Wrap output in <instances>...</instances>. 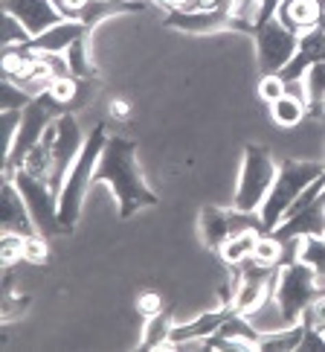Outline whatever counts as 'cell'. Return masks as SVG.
Instances as JSON below:
<instances>
[{"mask_svg":"<svg viewBox=\"0 0 325 352\" xmlns=\"http://www.w3.org/2000/svg\"><path fill=\"white\" fill-rule=\"evenodd\" d=\"M93 184H108L117 195L119 219L128 221L136 210L157 207L160 198L152 186L145 184L140 163H136V143L131 137H108V143L99 157V166L93 172Z\"/></svg>","mask_w":325,"mask_h":352,"instance_id":"6da1fadb","label":"cell"},{"mask_svg":"<svg viewBox=\"0 0 325 352\" xmlns=\"http://www.w3.org/2000/svg\"><path fill=\"white\" fill-rule=\"evenodd\" d=\"M105 143H108V122H96L91 129V134H87L82 155L70 166L64 186H61V192H58V219H61V224H64V230H73L79 224L84 195L93 184V172L99 166V157H102Z\"/></svg>","mask_w":325,"mask_h":352,"instance_id":"7a4b0ae2","label":"cell"},{"mask_svg":"<svg viewBox=\"0 0 325 352\" xmlns=\"http://www.w3.org/2000/svg\"><path fill=\"white\" fill-rule=\"evenodd\" d=\"M322 172H325V163H317V160H285L282 163L279 172H276V181H273L270 192L265 198V204L258 207V216L265 221L267 233L279 228L285 212L291 210V204L320 178Z\"/></svg>","mask_w":325,"mask_h":352,"instance_id":"3957f363","label":"cell"},{"mask_svg":"<svg viewBox=\"0 0 325 352\" xmlns=\"http://www.w3.org/2000/svg\"><path fill=\"white\" fill-rule=\"evenodd\" d=\"M317 271L305 265L302 259L285 262L276 268V280H273V300H276L282 326H293L302 320V314L314 306V300L320 297L317 285Z\"/></svg>","mask_w":325,"mask_h":352,"instance_id":"277c9868","label":"cell"},{"mask_svg":"<svg viewBox=\"0 0 325 352\" xmlns=\"http://www.w3.org/2000/svg\"><path fill=\"white\" fill-rule=\"evenodd\" d=\"M64 114H70V105H64L61 99H56L53 94H49V87L32 96V102L23 108V120H21V131H18V137H15V146H12V152L3 157L6 175H12L15 169L23 166L27 155L41 143L44 131H47L58 117H64Z\"/></svg>","mask_w":325,"mask_h":352,"instance_id":"5b68a950","label":"cell"},{"mask_svg":"<svg viewBox=\"0 0 325 352\" xmlns=\"http://www.w3.org/2000/svg\"><path fill=\"white\" fill-rule=\"evenodd\" d=\"M279 166L273 163L270 152L265 146L247 143L244 146V163H241V178L239 190H235V210L244 212H258V207L265 204V198L270 192L273 181H276Z\"/></svg>","mask_w":325,"mask_h":352,"instance_id":"8992f818","label":"cell"},{"mask_svg":"<svg viewBox=\"0 0 325 352\" xmlns=\"http://www.w3.org/2000/svg\"><path fill=\"white\" fill-rule=\"evenodd\" d=\"M6 178L18 186V192L23 195V201H27V210H29V216L35 221V228H38V233L44 239L67 233L64 224H61V219H58V195H56L53 186H49L47 178H38V175H32L23 166L15 169L12 175H6Z\"/></svg>","mask_w":325,"mask_h":352,"instance_id":"52a82bcc","label":"cell"},{"mask_svg":"<svg viewBox=\"0 0 325 352\" xmlns=\"http://www.w3.org/2000/svg\"><path fill=\"white\" fill-rule=\"evenodd\" d=\"M166 27L192 32V35H209V32H244L253 35V23H244L232 15V6H215V9H171L166 12Z\"/></svg>","mask_w":325,"mask_h":352,"instance_id":"ba28073f","label":"cell"},{"mask_svg":"<svg viewBox=\"0 0 325 352\" xmlns=\"http://www.w3.org/2000/svg\"><path fill=\"white\" fill-rule=\"evenodd\" d=\"M253 41L258 50V70L261 76H267V73H279L293 58L299 47V35L287 30L279 18H270L267 23H256Z\"/></svg>","mask_w":325,"mask_h":352,"instance_id":"9c48e42d","label":"cell"},{"mask_svg":"<svg viewBox=\"0 0 325 352\" xmlns=\"http://www.w3.org/2000/svg\"><path fill=\"white\" fill-rule=\"evenodd\" d=\"M267 233L265 221L258 212H244V210H221V207H204L201 210V239L209 250H221V245L235 233Z\"/></svg>","mask_w":325,"mask_h":352,"instance_id":"30bf717a","label":"cell"},{"mask_svg":"<svg viewBox=\"0 0 325 352\" xmlns=\"http://www.w3.org/2000/svg\"><path fill=\"white\" fill-rule=\"evenodd\" d=\"M56 129H58V134H56V146H53V175H49V186H53L56 195H58L61 186H64V178H67L70 166L82 155L87 137H82L79 120L73 117V111L56 120Z\"/></svg>","mask_w":325,"mask_h":352,"instance_id":"8fae6325","label":"cell"},{"mask_svg":"<svg viewBox=\"0 0 325 352\" xmlns=\"http://www.w3.org/2000/svg\"><path fill=\"white\" fill-rule=\"evenodd\" d=\"M3 12L12 18H18L32 38L47 32L49 27H56V23L67 21L53 0H3Z\"/></svg>","mask_w":325,"mask_h":352,"instance_id":"7c38bea8","label":"cell"},{"mask_svg":"<svg viewBox=\"0 0 325 352\" xmlns=\"http://www.w3.org/2000/svg\"><path fill=\"white\" fill-rule=\"evenodd\" d=\"M317 61H325V23H320V27L308 30L305 35H299V47L293 58L287 61V65L279 70V76L285 85L291 82H302L308 67H314Z\"/></svg>","mask_w":325,"mask_h":352,"instance_id":"4fadbf2b","label":"cell"},{"mask_svg":"<svg viewBox=\"0 0 325 352\" xmlns=\"http://www.w3.org/2000/svg\"><path fill=\"white\" fill-rule=\"evenodd\" d=\"M279 242H293V239H305V236H325V190L320 198H314L305 210L287 216L276 230H270Z\"/></svg>","mask_w":325,"mask_h":352,"instance_id":"5bb4252c","label":"cell"},{"mask_svg":"<svg viewBox=\"0 0 325 352\" xmlns=\"http://www.w3.org/2000/svg\"><path fill=\"white\" fill-rule=\"evenodd\" d=\"M84 35H91V30H87L82 21H61L56 27H49L47 32L29 38L23 47L32 50V53H67V47L84 38Z\"/></svg>","mask_w":325,"mask_h":352,"instance_id":"9a60e30c","label":"cell"},{"mask_svg":"<svg viewBox=\"0 0 325 352\" xmlns=\"http://www.w3.org/2000/svg\"><path fill=\"white\" fill-rule=\"evenodd\" d=\"M276 18L291 32L305 35L308 30H314L322 23L325 6H322V0H282L276 9Z\"/></svg>","mask_w":325,"mask_h":352,"instance_id":"2e32d148","label":"cell"},{"mask_svg":"<svg viewBox=\"0 0 325 352\" xmlns=\"http://www.w3.org/2000/svg\"><path fill=\"white\" fill-rule=\"evenodd\" d=\"M3 233H18V236H38V228L27 210V201L18 192V186L9 178L3 181Z\"/></svg>","mask_w":325,"mask_h":352,"instance_id":"e0dca14e","label":"cell"},{"mask_svg":"<svg viewBox=\"0 0 325 352\" xmlns=\"http://www.w3.org/2000/svg\"><path fill=\"white\" fill-rule=\"evenodd\" d=\"M125 12H145V3H140V0H87L79 21L87 30H96L102 21L114 15H125Z\"/></svg>","mask_w":325,"mask_h":352,"instance_id":"ac0fdd59","label":"cell"},{"mask_svg":"<svg viewBox=\"0 0 325 352\" xmlns=\"http://www.w3.org/2000/svg\"><path fill=\"white\" fill-rule=\"evenodd\" d=\"M305 329H308V320H299L293 326H285L282 332L258 335V346L256 349H261V352H296Z\"/></svg>","mask_w":325,"mask_h":352,"instance_id":"d6986e66","label":"cell"},{"mask_svg":"<svg viewBox=\"0 0 325 352\" xmlns=\"http://www.w3.org/2000/svg\"><path fill=\"white\" fill-rule=\"evenodd\" d=\"M305 108L311 117L325 114V61H317L314 67H308L305 73Z\"/></svg>","mask_w":325,"mask_h":352,"instance_id":"ffe728a7","label":"cell"},{"mask_svg":"<svg viewBox=\"0 0 325 352\" xmlns=\"http://www.w3.org/2000/svg\"><path fill=\"white\" fill-rule=\"evenodd\" d=\"M258 236H261V233H256V230H247V233H235V236H230L227 242L221 245V250H218L221 259L227 262L230 268H239L241 262L253 259V250H256Z\"/></svg>","mask_w":325,"mask_h":352,"instance_id":"44dd1931","label":"cell"},{"mask_svg":"<svg viewBox=\"0 0 325 352\" xmlns=\"http://www.w3.org/2000/svg\"><path fill=\"white\" fill-rule=\"evenodd\" d=\"M270 114L282 125V129H293V125L302 122V117L308 114V108H305V102L299 96L285 94L282 99H276V102L270 105Z\"/></svg>","mask_w":325,"mask_h":352,"instance_id":"7402d4cb","label":"cell"},{"mask_svg":"<svg viewBox=\"0 0 325 352\" xmlns=\"http://www.w3.org/2000/svg\"><path fill=\"white\" fill-rule=\"evenodd\" d=\"M296 259H302L305 265L317 271V276H325V236H305L299 239Z\"/></svg>","mask_w":325,"mask_h":352,"instance_id":"603a6c76","label":"cell"},{"mask_svg":"<svg viewBox=\"0 0 325 352\" xmlns=\"http://www.w3.org/2000/svg\"><path fill=\"white\" fill-rule=\"evenodd\" d=\"M169 335H171V320L166 311L148 318L145 323V338H143V349H162L169 346Z\"/></svg>","mask_w":325,"mask_h":352,"instance_id":"cb8c5ba5","label":"cell"},{"mask_svg":"<svg viewBox=\"0 0 325 352\" xmlns=\"http://www.w3.org/2000/svg\"><path fill=\"white\" fill-rule=\"evenodd\" d=\"M67 67H70V76H76V79H93V65H91V58H87V35L84 38H79L76 44H70L67 47Z\"/></svg>","mask_w":325,"mask_h":352,"instance_id":"d4e9b609","label":"cell"},{"mask_svg":"<svg viewBox=\"0 0 325 352\" xmlns=\"http://www.w3.org/2000/svg\"><path fill=\"white\" fill-rule=\"evenodd\" d=\"M282 250L285 245L279 242L273 233H261L258 242H256V250H253V259L258 265H267V268H279L282 265Z\"/></svg>","mask_w":325,"mask_h":352,"instance_id":"484cf974","label":"cell"},{"mask_svg":"<svg viewBox=\"0 0 325 352\" xmlns=\"http://www.w3.org/2000/svg\"><path fill=\"white\" fill-rule=\"evenodd\" d=\"M29 102H32V94L27 87H21L12 79H3V87H0V111H23Z\"/></svg>","mask_w":325,"mask_h":352,"instance_id":"4316f807","label":"cell"},{"mask_svg":"<svg viewBox=\"0 0 325 352\" xmlns=\"http://www.w3.org/2000/svg\"><path fill=\"white\" fill-rule=\"evenodd\" d=\"M287 94V85L282 82L279 73H267V76H261L258 79V96L265 99V102H276V99H282Z\"/></svg>","mask_w":325,"mask_h":352,"instance_id":"83f0119b","label":"cell"},{"mask_svg":"<svg viewBox=\"0 0 325 352\" xmlns=\"http://www.w3.org/2000/svg\"><path fill=\"white\" fill-rule=\"evenodd\" d=\"M32 38V35L27 32V27L18 21V18H12L3 12V47H18V44H27Z\"/></svg>","mask_w":325,"mask_h":352,"instance_id":"f1b7e54d","label":"cell"},{"mask_svg":"<svg viewBox=\"0 0 325 352\" xmlns=\"http://www.w3.org/2000/svg\"><path fill=\"white\" fill-rule=\"evenodd\" d=\"M23 254H27V236L3 233V265H15L18 259H23Z\"/></svg>","mask_w":325,"mask_h":352,"instance_id":"f546056e","label":"cell"},{"mask_svg":"<svg viewBox=\"0 0 325 352\" xmlns=\"http://www.w3.org/2000/svg\"><path fill=\"white\" fill-rule=\"evenodd\" d=\"M21 120H23V111H3V157L12 152V146H15V137L21 131Z\"/></svg>","mask_w":325,"mask_h":352,"instance_id":"4dcf8cb0","label":"cell"},{"mask_svg":"<svg viewBox=\"0 0 325 352\" xmlns=\"http://www.w3.org/2000/svg\"><path fill=\"white\" fill-rule=\"evenodd\" d=\"M23 259H29V262H44L47 259V239L41 233L27 239V254H23Z\"/></svg>","mask_w":325,"mask_h":352,"instance_id":"1f68e13d","label":"cell"},{"mask_svg":"<svg viewBox=\"0 0 325 352\" xmlns=\"http://www.w3.org/2000/svg\"><path fill=\"white\" fill-rule=\"evenodd\" d=\"M140 311L145 314V318H154V314H160V311H162L160 294H143V297H140Z\"/></svg>","mask_w":325,"mask_h":352,"instance_id":"d6a6232c","label":"cell"},{"mask_svg":"<svg viewBox=\"0 0 325 352\" xmlns=\"http://www.w3.org/2000/svg\"><path fill=\"white\" fill-rule=\"evenodd\" d=\"M311 320H314V326H320V329H325V294H320L314 300V306H311Z\"/></svg>","mask_w":325,"mask_h":352,"instance_id":"836d02e7","label":"cell"},{"mask_svg":"<svg viewBox=\"0 0 325 352\" xmlns=\"http://www.w3.org/2000/svg\"><path fill=\"white\" fill-rule=\"evenodd\" d=\"M152 3H157V6L166 9V12H171V9H186L192 0H152Z\"/></svg>","mask_w":325,"mask_h":352,"instance_id":"e575fe53","label":"cell"},{"mask_svg":"<svg viewBox=\"0 0 325 352\" xmlns=\"http://www.w3.org/2000/svg\"><path fill=\"white\" fill-rule=\"evenodd\" d=\"M53 3H56V6H58V3H61V0H53Z\"/></svg>","mask_w":325,"mask_h":352,"instance_id":"d590c367","label":"cell"},{"mask_svg":"<svg viewBox=\"0 0 325 352\" xmlns=\"http://www.w3.org/2000/svg\"><path fill=\"white\" fill-rule=\"evenodd\" d=\"M322 181H325V172H322Z\"/></svg>","mask_w":325,"mask_h":352,"instance_id":"8d00e7d4","label":"cell"},{"mask_svg":"<svg viewBox=\"0 0 325 352\" xmlns=\"http://www.w3.org/2000/svg\"><path fill=\"white\" fill-rule=\"evenodd\" d=\"M322 23H325V18H322Z\"/></svg>","mask_w":325,"mask_h":352,"instance_id":"74e56055","label":"cell"},{"mask_svg":"<svg viewBox=\"0 0 325 352\" xmlns=\"http://www.w3.org/2000/svg\"><path fill=\"white\" fill-rule=\"evenodd\" d=\"M322 332H325V329H322Z\"/></svg>","mask_w":325,"mask_h":352,"instance_id":"f35d334b","label":"cell"}]
</instances>
